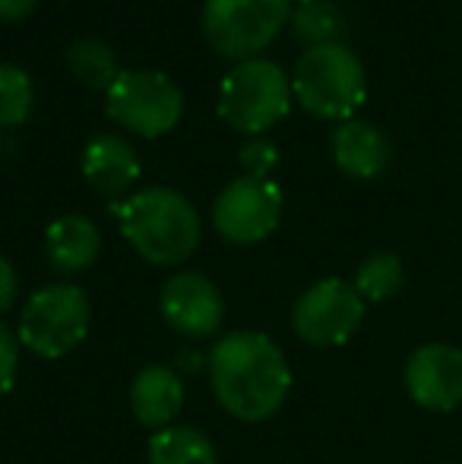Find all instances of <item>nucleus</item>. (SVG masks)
<instances>
[{
    "label": "nucleus",
    "instance_id": "1",
    "mask_svg": "<svg viewBox=\"0 0 462 464\" xmlns=\"http://www.w3.org/2000/svg\"><path fill=\"white\" fill-rule=\"evenodd\" d=\"M210 385L231 417L260 423L282 411L291 392V370L270 335L231 332L210 351Z\"/></svg>",
    "mask_w": 462,
    "mask_h": 464
},
{
    "label": "nucleus",
    "instance_id": "2",
    "mask_svg": "<svg viewBox=\"0 0 462 464\" xmlns=\"http://www.w3.org/2000/svg\"><path fill=\"white\" fill-rule=\"evenodd\" d=\"M121 231L136 253L152 266H181L203 237L200 215L184 193L172 187H149L114 206Z\"/></svg>",
    "mask_w": 462,
    "mask_h": 464
},
{
    "label": "nucleus",
    "instance_id": "3",
    "mask_svg": "<svg viewBox=\"0 0 462 464\" xmlns=\"http://www.w3.org/2000/svg\"><path fill=\"white\" fill-rule=\"evenodd\" d=\"M291 95L320 121H351L368 95L364 63L342 42L308 48L291 73Z\"/></svg>",
    "mask_w": 462,
    "mask_h": 464
},
{
    "label": "nucleus",
    "instance_id": "4",
    "mask_svg": "<svg viewBox=\"0 0 462 464\" xmlns=\"http://www.w3.org/2000/svg\"><path fill=\"white\" fill-rule=\"evenodd\" d=\"M291 80L276 61H241L219 86V117L231 130L260 136L291 111Z\"/></svg>",
    "mask_w": 462,
    "mask_h": 464
},
{
    "label": "nucleus",
    "instance_id": "5",
    "mask_svg": "<svg viewBox=\"0 0 462 464\" xmlns=\"http://www.w3.org/2000/svg\"><path fill=\"white\" fill-rule=\"evenodd\" d=\"M93 310L83 287L48 285L38 287L19 313V344L42 361H61L89 335Z\"/></svg>",
    "mask_w": 462,
    "mask_h": 464
},
{
    "label": "nucleus",
    "instance_id": "6",
    "mask_svg": "<svg viewBox=\"0 0 462 464\" xmlns=\"http://www.w3.org/2000/svg\"><path fill=\"white\" fill-rule=\"evenodd\" d=\"M291 19V0H206L203 35L219 57L253 61Z\"/></svg>",
    "mask_w": 462,
    "mask_h": 464
},
{
    "label": "nucleus",
    "instance_id": "7",
    "mask_svg": "<svg viewBox=\"0 0 462 464\" xmlns=\"http://www.w3.org/2000/svg\"><path fill=\"white\" fill-rule=\"evenodd\" d=\"M105 114L143 140H159L181 123L184 95L159 70H123L105 92Z\"/></svg>",
    "mask_w": 462,
    "mask_h": 464
},
{
    "label": "nucleus",
    "instance_id": "8",
    "mask_svg": "<svg viewBox=\"0 0 462 464\" xmlns=\"http://www.w3.org/2000/svg\"><path fill=\"white\" fill-rule=\"evenodd\" d=\"M364 300L355 285L342 278H323L310 285L291 310V329L314 348H339L364 323Z\"/></svg>",
    "mask_w": 462,
    "mask_h": 464
},
{
    "label": "nucleus",
    "instance_id": "9",
    "mask_svg": "<svg viewBox=\"0 0 462 464\" xmlns=\"http://www.w3.org/2000/svg\"><path fill=\"white\" fill-rule=\"evenodd\" d=\"M282 221V189L272 180L238 178L219 193L212 206V225L234 246L266 240Z\"/></svg>",
    "mask_w": 462,
    "mask_h": 464
},
{
    "label": "nucleus",
    "instance_id": "10",
    "mask_svg": "<svg viewBox=\"0 0 462 464\" xmlns=\"http://www.w3.org/2000/svg\"><path fill=\"white\" fill-rule=\"evenodd\" d=\"M406 392L418 408L450 414L462 404V351L453 344H421L406 361Z\"/></svg>",
    "mask_w": 462,
    "mask_h": 464
},
{
    "label": "nucleus",
    "instance_id": "11",
    "mask_svg": "<svg viewBox=\"0 0 462 464\" xmlns=\"http://www.w3.org/2000/svg\"><path fill=\"white\" fill-rule=\"evenodd\" d=\"M162 316L178 335L210 338L219 335L225 319V300L219 287L200 272H178L162 287Z\"/></svg>",
    "mask_w": 462,
    "mask_h": 464
},
{
    "label": "nucleus",
    "instance_id": "12",
    "mask_svg": "<svg viewBox=\"0 0 462 464\" xmlns=\"http://www.w3.org/2000/svg\"><path fill=\"white\" fill-rule=\"evenodd\" d=\"M329 149H333V161L342 174L355 180H374L387 171L389 159H393V146L383 136V130H377L374 123L368 121H342L339 127L333 130V140H329Z\"/></svg>",
    "mask_w": 462,
    "mask_h": 464
},
{
    "label": "nucleus",
    "instance_id": "13",
    "mask_svg": "<svg viewBox=\"0 0 462 464\" xmlns=\"http://www.w3.org/2000/svg\"><path fill=\"white\" fill-rule=\"evenodd\" d=\"M83 178L105 199H121L140 178V159L123 136L99 133L83 152Z\"/></svg>",
    "mask_w": 462,
    "mask_h": 464
},
{
    "label": "nucleus",
    "instance_id": "14",
    "mask_svg": "<svg viewBox=\"0 0 462 464\" xmlns=\"http://www.w3.org/2000/svg\"><path fill=\"white\" fill-rule=\"evenodd\" d=\"M184 408V385L172 367H143L130 385V411L146 430H165Z\"/></svg>",
    "mask_w": 462,
    "mask_h": 464
},
{
    "label": "nucleus",
    "instance_id": "15",
    "mask_svg": "<svg viewBox=\"0 0 462 464\" xmlns=\"http://www.w3.org/2000/svg\"><path fill=\"white\" fill-rule=\"evenodd\" d=\"M102 250V234L93 218L86 215H61L48 225L44 231V253L54 272L61 276H76L86 272L89 266L99 259Z\"/></svg>",
    "mask_w": 462,
    "mask_h": 464
},
{
    "label": "nucleus",
    "instance_id": "16",
    "mask_svg": "<svg viewBox=\"0 0 462 464\" xmlns=\"http://www.w3.org/2000/svg\"><path fill=\"white\" fill-rule=\"evenodd\" d=\"M149 464H219V459L210 436L172 423L149 440Z\"/></svg>",
    "mask_w": 462,
    "mask_h": 464
},
{
    "label": "nucleus",
    "instance_id": "17",
    "mask_svg": "<svg viewBox=\"0 0 462 464\" xmlns=\"http://www.w3.org/2000/svg\"><path fill=\"white\" fill-rule=\"evenodd\" d=\"M67 67L83 86L95 89V92H108L114 86V80L123 73L117 54L99 38H80V42L70 44L67 51Z\"/></svg>",
    "mask_w": 462,
    "mask_h": 464
},
{
    "label": "nucleus",
    "instance_id": "18",
    "mask_svg": "<svg viewBox=\"0 0 462 464\" xmlns=\"http://www.w3.org/2000/svg\"><path fill=\"white\" fill-rule=\"evenodd\" d=\"M289 25L298 42H304L308 48L339 44L349 32L346 13L336 4H329V0H323V4H301L298 10H291Z\"/></svg>",
    "mask_w": 462,
    "mask_h": 464
},
{
    "label": "nucleus",
    "instance_id": "19",
    "mask_svg": "<svg viewBox=\"0 0 462 464\" xmlns=\"http://www.w3.org/2000/svg\"><path fill=\"white\" fill-rule=\"evenodd\" d=\"M402 285H406V269L393 253H374L355 272V291L361 294L364 304H383V300L396 297Z\"/></svg>",
    "mask_w": 462,
    "mask_h": 464
},
{
    "label": "nucleus",
    "instance_id": "20",
    "mask_svg": "<svg viewBox=\"0 0 462 464\" xmlns=\"http://www.w3.org/2000/svg\"><path fill=\"white\" fill-rule=\"evenodd\" d=\"M32 104H35V89L29 73L16 63H0V130L29 121Z\"/></svg>",
    "mask_w": 462,
    "mask_h": 464
},
{
    "label": "nucleus",
    "instance_id": "21",
    "mask_svg": "<svg viewBox=\"0 0 462 464\" xmlns=\"http://www.w3.org/2000/svg\"><path fill=\"white\" fill-rule=\"evenodd\" d=\"M241 168H244V178H260L270 180V171L279 165V149L266 136H251V140L241 146Z\"/></svg>",
    "mask_w": 462,
    "mask_h": 464
},
{
    "label": "nucleus",
    "instance_id": "22",
    "mask_svg": "<svg viewBox=\"0 0 462 464\" xmlns=\"http://www.w3.org/2000/svg\"><path fill=\"white\" fill-rule=\"evenodd\" d=\"M19 372V338L0 323V398L10 395Z\"/></svg>",
    "mask_w": 462,
    "mask_h": 464
},
{
    "label": "nucleus",
    "instance_id": "23",
    "mask_svg": "<svg viewBox=\"0 0 462 464\" xmlns=\"http://www.w3.org/2000/svg\"><path fill=\"white\" fill-rule=\"evenodd\" d=\"M16 291H19V281H16V269H13L10 259L0 253V313L10 310L13 300H16Z\"/></svg>",
    "mask_w": 462,
    "mask_h": 464
},
{
    "label": "nucleus",
    "instance_id": "24",
    "mask_svg": "<svg viewBox=\"0 0 462 464\" xmlns=\"http://www.w3.org/2000/svg\"><path fill=\"white\" fill-rule=\"evenodd\" d=\"M38 0H0V19L4 23H19L35 10Z\"/></svg>",
    "mask_w": 462,
    "mask_h": 464
},
{
    "label": "nucleus",
    "instance_id": "25",
    "mask_svg": "<svg viewBox=\"0 0 462 464\" xmlns=\"http://www.w3.org/2000/svg\"><path fill=\"white\" fill-rule=\"evenodd\" d=\"M298 4H323V0H298Z\"/></svg>",
    "mask_w": 462,
    "mask_h": 464
}]
</instances>
